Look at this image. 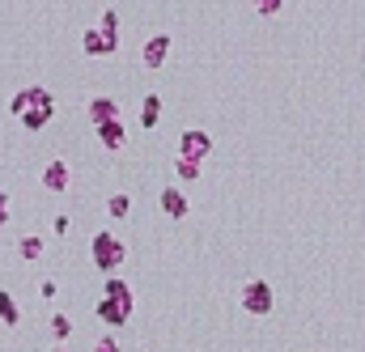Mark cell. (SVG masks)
Instances as JSON below:
<instances>
[{
  "label": "cell",
  "instance_id": "cell-1",
  "mask_svg": "<svg viewBox=\"0 0 365 352\" xmlns=\"http://www.w3.org/2000/svg\"><path fill=\"white\" fill-rule=\"evenodd\" d=\"M9 111L21 119V128H30V132H43L47 123H52V115H56V98H52V89H43V85H30V89H17V94H13Z\"/></svg>",
  "mask_w": 365,
  "mask_h": 352
},
{
  "label": "cell",
  "instance_id": "cell-2",
  "mask_svg": "<svg viewBox=\"0 0 365 352\" xmlns=\"http://www.w3.org/2000/svg\"><path fill=\"white\" fill-rule=\"evenodd\" d=\"M136 310V297H132V285L119 280V276H111L107 289L98 293V306H93V314H98L107 327H124Z\"/></svg>",
  "mask_w": 365,
  "mask_h": 352
},
{
  "label": "cell",
  "instance_id": "cell-3",
  "mask_svg": "<svg viewBox=\"0 0 365 352\" xmlns=\"http://www.w3.org/2000/svg\"><path fill=\"white\" fill-rule=\"evenodd\" d=\"M89 255H93V267L98 272H119V263L128 259V246L119 242L111 230H98L93 242H89Z\"/></svg>",
  "mask_w": 365,
  "mask_h": 352
},
{
  "label": "cell",
  "instance_id": "cell-4",
  "mask_svg": "<svg viewBox=\"0 0 365 352\" xmlns=\"http://www.w3.org/2000/svg\"><path fill=\"white\" fill-rule=\"evenodd\" d=\"M272 285H267V280H251L247 289H242V310H247V314H272Z\"/></svg>",
  "mask_w": 365,
  "mask_h": 352
},
{
  "label": "cell",
  "instance_id": "cell-5",
  "mask_svg": "<svg viewBox=\"0 0 365 352\" xmlns=\"http://www.w3.org/2000/svg\"><path fill=\"white\" fill-rule=\"evenodd\" d=\"M208 153H212V136H208V132L187 128V132L179 136V157H187V162H204Z\"/></svg>",
  "mask_w": 365,
  "mask_h": 352
},
{
  "label": "cell",
  "instance_id": "cell-6",
  "mask_svg": "<svg viewBox=\"0 0 365 352\" xmlns=\"http://www.w3.org/2000/svg\"><path fill=\"white\" fill-rule=\"evenodd\" d=\"M68 187H72V166H68L64 157H52V162H47V170H43V191L60 195V191H68Z\"/></svg>",
  "mask_w": 365,
  "mask_h": 352
},
{
  "label": "cell",
  "instance_id": "cell-7",
  "mask_svg": "<svg viewBox=\"0 0 365 352\" xmlns=\"http://www.w3.org/2000/svg\"><path fill=\"white\" fill-rule=\"evenodd\" d=\"M170 47H175V43H170V34H153L149 43H144L140 47V60H144V68H166V60H170Z\"/></svg>",
  "mask_w": 365,
  "mask_h": 352
},
{
  "label": "cell",
  "instance_id": "cell-8",
  "mask_svg": "<svg viewBox=\"0 0 365 352\" xmlns=\"http://www.w3.org/2000/svg\"><path fill=\"white\" fill-rule=\"evenodd\" d=\"M157 204H162V212H166L170 221H187V212H191V199H187V191H179V187H166V191L157 195Z\"/></svg>",
  "mask_w": 365,
  "mask_h": 352
},
{
  "label": "cell",
  "instance_id": "cell-9",
  "mask_svg": "<svg viewBox=\"0 0 365 352\" xmlns=\"http://www.w3.org/2000/svg\"><path fill=\"white\" fill-rule=\"evenodd\" d=\"M89 119H93V128H107V123L124 119V111H119L115 98H89Z\"/></svg>",
  "mask_w": 365,
  "mask_h": 352
},
{
  "label": "cell",
  "instance_id": "cell-10",
  "mask_svg": "<svg viewBox=\"0 0 365 352\" xmlns=\"http://www.w3.org/2000/svg\"><path fill=\"white\" fill-rule=\"evenodd\" d=\"M81 52H85V56H93V60H107V56H115V52H119V43H107V38L98 34V26H89V30L81 34Z\"/></svg>",
  "mask_w": 365,
  "mask_h": 352
},
{
  "label": "cell",
  "instance_id": "cell-11",
  "mask_svg": "<svg viewBox=\"0 0 365 352\" xmlns=\"http://www.w3.org/2000/svg\"><path fill=\"white\" fill-rule=\"evenodd\" d=\"M157 123H162V94H144L140 98V128L153 132Z\"/></svg>",
  "mask_w": 365,
  "mask_h": 352
},
{
  "label": "cell",
  "instance_id": "cell-12",
  "mask_svg": "<svg viewBox=\"0 0 365 352\" xmlns=\"http://www.w3.org/2000/svg\"><path fill=\"white\" fill-rule=\"evenodd\" d=\"M98 140L107 144V148H124V140H128V123L119 119V123H107V128H98Z\"/></svg>",
  "mask_w": 365,
  "mask_h": 352
},
{
  "label": "cell",
  "instance_id": "cell-13",
  "mask_svg": "<svg viewBox=\"0 0 365 352\" xmlns=\"http://www.w3.org/2000/svg\"><path fill=\"white\" fill-rule=\"evenodd\" d=\"M0 322H5V327L21 322V306L13 301V293H5V289H0Z\"/></svg>",
  "mask_w": 365,
  "mask_h": 352
},
{
  "label": "cell",
  "instance_id": "cell-14",
  "mask_svg": "<svg viewBox=\"0 0 365 352\" xmlns=\"http://www.w3.org/2000/svg\"><path fill=\"white\" fill-rule=\"evenodd\" d=\"M132 212V195L128 191H115L111 199H107V217H115V221H124Z\"/></svg>",
  "mask_w": 365,
  "mask_h": 352
},
{
  "label": "cell",
  "instance_id": "cell-15",
  "mask_svg": "<svg viewBox=\"0 0 365 352\" xmlns=\"http://www.w3.org/2000/svg\"><path fill=\"white\" fill-rule=\"evenodd\" d=\"M43 246H47V242H43L38 234H21V238H17V255H21V259H38Z\"/></svg>",
  "mask_w": 365,
  "mask_h": 352
},
{
  "label": "cell",
  "instance_id": "cell-16",
  "mask_svg": "<svg viewBox=\"0 0 365 352\" xmlns=\"http://www.w3.org/2000/svg\"><path fill=\"white\" fill-rule=\"evenodd\" d=\"M98 34H102L107 43H119V13H115V9H107V13H102V21H98Z\"/></svg>",
  "mask_w": 365,
  "mask_h": 352
},
{
  "label": "cell",
  "instance_id": "cell-17",
  "mask_svg": "<svg viewBox=\"0 0 365 352\" xmlns=\"http://www.w3.org/2000/svg\"><path fill=\"white\" fill-rule=\"evenodd\" d=\"M175 174H179V183H196V179H200V162L175 157Z\"/></svg>",
  "mask_w": 365,
  "mask_h": 352
},
{
  "label": "cell",
  "instance_id": "cell-18",
  "mask_svg": "<svg viewBox=\"0 0 365 352\" xmlns=\"http://www.w3.org/2000/svg\"><path fill=\"white\" fill-rule=\"evenodd\" d=\"M52 336H56V344L64 348V340L72 336V318H68V314H52Z\"/></svg>",
  "mask_w": 365,
  "mask_h": 352
},
{
  "label": "cell",
  "instance_id": "cell-19",
  "mask_svg": "<svg viewBox=\"0 0 365 352\" xmlns=\"http://www.w3.org/2000/svg\"><path fill=\"white\" fill-rule=\"evenodd\" d=\"M255 9H259L263 17H272V13H280V9H285V0H255Z\"/></svg>",
  "mask_w": 365,
  "mask_h": 352
},
{
  "label": "cell",
  "instance_id": "cell-20",
  "mask_svg": "<svg viewBox=\"0 0 365 352\" xmlns=\"http://www.w3.org/2000/svg\"><path fill=\"white\" fill-rule=\"evenodd\" d=\"M9 217H13V199L9 191H0V225H9Z\"/></svg>",
  "mask_w": 365,
  "mask_h": 352
},
{
  "label": "cell",
  "instance_id": "cell-21",
  "mask_svg": "<svg viewBox=\"0 0 365 352\" xmlns=\"http://www.w3.org/2000/svg\"><path fill=\"white\" fill-rule=\"evenodd\" d=\"M93 352H119V340H115V336H102V340H93Z\"/></svg>",
  "mask_w": 365,
  "mask_h": 352
},
{
  "label": "cell",
  "instance_id": "cell-22",
  "mask_svg": "<svg viewBox=\"0 0 365 352\" xmlns=\"http://www.w3.org/2000/svg\"><path fill=\"white\" fill-rule=\"evenodd\" d=\"M52 230H56V234H60V238H64V234H68V230H72V221H68V212H60V217H56V221H52Z\"/></svg>",
  "mask_w": 365,
  "mask_h": 352
},
{
  "label": "cell",
  "instance_id": "cell-23",
  "mask_svg": "<svg viewBox=\"0 0 365 352\" xmlns=\"http://www.w3.org/2000/svg\"><path fill=\"white\" fill-rule=\"evenodd\" d=\"M56 293H60L56 280H43V285H38V297H56Z\"/></svg>",
  "mask_w": 365,
  "mask_h": 352
},
{
  "label": "cell",
  "instance_id": "cell-24",
  "mask_svg": "<svg viewBox=\"0 0 365 352\" xmlns=\"http://www.w3.org/2000/svg\"><path fill=\"white\" fill-rule=\"evenodd\" d=\"M52 352H68V348H52Z\"/></svg>",
  "mask_w": 365,
  "mask_h": 352
}]
</instances>
